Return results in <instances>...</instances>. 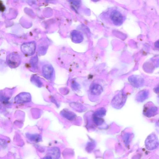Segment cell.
<instances>
[{
	"mask_svg": "<svg viewBox=\"0 0 159 159\" xmlns=\"http://www.w3.org/2000/svg\"><path fill=\"white\" fill-rule=\"evenodd\" d=\"M146 149L150 150H154L157 149L159 145L158 139L154 133L150 135L146 139L145 142Z\"/></svg>",
	"mask_w": 159,
	"mask_h": 159,
	"instance_id": "6da1fadb",
	"label": "cell"
},
{
	"mask_svg": "<svg viewBox=\"0 0 159 159\" xmlns=\"http://www.w3.org/2000/svg\"><path fill=\"white\" fill-rule=\"evenodd\" d=\"M127 96L123 92L119 93L114 97L112 101V105L115 109H120L125 105Z\"/></svg>",
	"mask_w": 159,
	"mask_h": 159,
	"instance_id": "7a4b0ae2",
	"label": "cell"
},
{
	"mask_svg": "<svg viewBox=\"0 0 159 159\" xmlns=\"http://www.w3.org/2000/svg\"><path fill=\"white\" fill-rule=\"evenodd\" d=\"M158 108L153 103L148 102L144 106V115L149 118L155 116L158 113Z\"/></svg>",
	"mask_w": 159,
	"mask_h": 159,
	"instance_id": "3957f363",
	"label": "cell"
},
{
	"mask_svg": "<svg viewBox=\"0 0 159 159\" xmlns=\"http://www.w3.org/2000/svg\"><path fill=\"white\" fill-rule=\"evenodd\" d=\"M7 64L11 68H15L20 64L21 59L17 53H13L9 54L7 57Z\"/></svg>",
	"mask_w": 159,
	"mask_h": 159,
	"instance_id": "277c9868",
	"label": "cell"
},
{
	"mask_svg": "<svg viewBox=\"0 0 159 159\" xmlns=\"http://www.w3.org/2000/svg\"><path fill=\"white\" fill-rule=\"evenodd\" d=\"M110 18L113 23L116 26L121 25L124 21L122 14L117 10H113L111 12Z\"/></svg>",
	"mask_w": 159,
	"mask_h": 159,
	"instance_id": "5b68a950",
	"label": "cell"
},
{
	"mask_svg": "<svg viewBox=\"0 0 159 159\" xmlns=\"http://www.w3.org/2000/svg\"><path fill=\"white\" fill-rule=\"evenodd\" d=\"M31 99V97L30 94L23 92L17 95L15 100L16 103L21 104L29 102Z\"/></svg>",
	"mask_w": 159,
	"mask_h": 159,
	"instance_id": "8992f818",
	"label": "cell"
},
{
	"mask_svg": "<svg viewBox=\"0 0 159 159\" xmlns=\"http://www.w3.org/2000/svg\"><path fill=\"white\" fill-rule=\"evenodd\" d=\"M129 81L133 87L138 88L142 86L144 84V80L137 76H132L129 78Z\"/></svg>",
	"mask_w": 159,
	"mask_h": 159,
	"instance_id": "52a82bcc",
	"label": "cell"
},
{
	"mask_svg": "<svg viewBox=\"0 0 159 159\" xmlns=\"http://www.w3.org/2000/svg\"><path fill=\"white\" fill-rule=\"evenodd\" d=\"M35 44L33 43H24L21 47L22 52L25 54L30 55L34 53L35 50Z\"/></svg>",
	"mask_w": 159,
	"mask_h": 159,
	"instance_id": "ba28073f",
	"label": "cell"
},
{
	"mask_svg": "<svg viewBox=\"0 0 159 159\" xmlns=\"http://www.w3.org/2000/svg\"><path fill=\"white\" fill-rule=\"evenodd\" d=\"M42 73L44 77L48 80H51L53 78L54 70L52 66H44L43 68Z\"/></svg>",
	"mask_w": 159,
	"mask_h": 159,
	"instance_id": "9c48e42d",
	"label": "cell"
},
{
	"mask_svg": "<svg viewBox=\"0 0 159 159\" xmlns=\"http://www.w3.org/2000/svg\"><path fill=\"white\" fill-rule=\"evenodd\" d=\"M103 88L100 84L97 83H92L91 86L90 91L91 94L95 96H98L103 91Z\"/></svg>",
	"mask_w": 159,
	"mask_h": 159,
	"instance_id": "30bf717a",
	"label": "cell"
},
{
	"mask_svg": "<svg viewBox=\"0 0 159 159\" xmlns=\"http://www.w3.org/2000/svg\"><path fill=\"white\" fill-rule=\"evenodd\" d=\"M149 92L147 90H144L139 91L136 97V100L139 102H142L148 97Z\"/></svg>",
	"mask_w": 159,
	"mask_h": 159,
	"instance_id": "8fae6325",
	"label": "cell"
},
{
	"mask_svg": "<svg viewBox=\"0 0 159 159\" xmlns=\"http://www.w3.org/2000/svg\"><path fill=\"white\" fill-rule=\"evenodd\" d=\"M48 156L54 159H58L60 157V152L59 148L56 147H53L48 150Z\"/></svg>",
	"mask_w": 159,
	"mask_h": 159,
	"instance_id": "7c38bea8",
	"label": "cell"
},
{
	"mask_svg": "<svg viewBox=\"0 0 159 159\" xmlns=\"http://www.w3.org/2000/svg\"><path fill=\"white\" fill-rule=\"evenodd\" d=\"M61 115L69 121H73L76 118V114L70 111L64 110L60 113Z\"/></svg>",
	"mask_w": 159,
	"mask_h": 159,
	"instance_id": "4fadbf2b",
	"label": "cell"
},
{
	"mask_svg": "<svg viewBox=\"0 0 159 159\" xmlns=\"http://www.w3.org/2000/svg\"><path fill=\"white\" fill-rule=\"evenodd\" d=\"M31 81L33 84L38 87H41L42 86V83L39 77L34 75L31 78Z\"/></svg>",
	"mask_w": 159,
	"mask_h": 159,
	"instance_id": "5bb4252c",
	"label": "cell"
},
{
	"mask_svg": "<svg viewBox=\"0 0 159 159\" xmlns=\"http://www.w3.org/2000/svg\"><path fill=\"white\" fill-rule=\"evenodd\" d=\"M106 111L104 108H101L98 109L93 114V115L99 118H102L106 115Z\"/></svg>",
	"mask_w": 159,
	"mask_h": 159,
	"instance_id": "9a60e30c",
	"label": "cell"
},
{
	"mask_svg": "<svg viewBox=\"0 0 159 159\" xmlns=\"http://www.w3.org/2000/svg\"><path fill=\"white\" fill-rule=\"evenodd\" d=\"M92 118L94 123L97 126L101 125L104 122V120L101 118L93 115Z\"/></svg>",
	"mask_w": 159,
	"mask_h": 159,
	"instance_id": "2e32d148",
	"label": "cell"
},
{
	"mask_svg": "<svg viewBox=\"0 0 159 159\" xmlns=\"http://www.w3.org/2000/svg\"><path fill=\"white\" fill-rule=\"evenodd\" d=\"M28 137L30 140L36 142H39L41 139V136L37 134L29 135Z\"/></svg>",
	"mask_w": 159,
	"mask_h": 159,
	"instance_id": "e0dca14e",
	"label": "cell"
},
{
	"mask_svg": "<svg viewBox=\"0 0 159 159\" xmlns=\"http://www.w3.org/2000/svg\"><path fill=\"white\" fill-rule=\"evenodd\" d=\"M72 87L74 90H77L80 87V86L78 83L75 81L73 80L72 81Z\"/></svg>",
	"mask_w": 159,
	"mask_h": 159,
	"instance_id": "ac0fdd59",
	"label": "cell"
},
{
	"mask_svg": "<svg viewBox=\"0 0 159 159\" xmlns=\"http://www.w3.org/2000/svg\"><path fill=\"white\" fill-rule=\"evenodd\" d=\"M130 137V135L128 134H126L124 135V142L126 144H128L129 143Z\"/></svg>",
	"mask_w": 159,
	"mask_h": 159,
	"instance_id": "d6986e66",
	"label": "cell"
},
{
	"mask_svg": "<svg viewBox=\"0 0 159 159\" xmlns=\"http://www.w3.org/2000/svg\"><path fill=\"white\" fill-rule=\"evenodd\" d=\"M0 145L5 147L7 145V143L4 140L0 139Z\"/></svg>",
	"mask_w": 159,
	"mask_h": 159,
	"instance_id": "ffe728a7",
	"label": "cell"
},
{
	"mask_svg": "<svg viewBox=\"0 0 159 159\" xmlns=\"http://www.w3.org/2000/svg\"><path fill=\"white\" fill-rule=\"evenodd\" d=\"M42 159H52V158L51 157L48 156L43 158Z\"/></svg>",
	"mask_w": 159,
	"mask_h": 159,
	"instance_id": "44dd1931",
	"label": "cell"
}]
</instances>
